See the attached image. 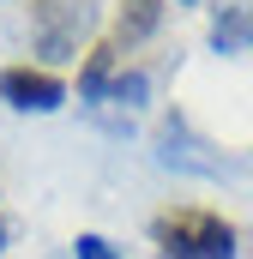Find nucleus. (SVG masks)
<instances>
[{
	"label": "nucleus",
	"instance_id": "nucleus-2",
	"mask_svg": "<svg viewBox=\"0 0 253 259\" xmlns=\"http://www.w3.org/2000/svg\"><path fill=\"white\" fill-rule=\"evenodd\" d=\"M0 103L18 109V115H55V109H66V84L49 66H6L0 72Z\"/></svg>",
	"mask_w": 253,
	"mask_h": 259
},
{
	"label": "nucleus",
	"instance_id": "nucleus-4",
	"mask_svg": "<svg viewBox=\"0 0 253 259\" xmlns=\"http://www.w3.org/2000/svg\"><path fill=\"white\" fill-rule=\"evenodd\" d=\"M157 12H163L157 0H126V6H121V24H115V36H121V42L151 36V30H157Z\"/></svg>",
	"mask_w": 253,
	"mask_h": 259
},
{
	"label": "nucleus",
	"instance_id": "nucleus-3",
	"mask_svg": "<svg viewBox=\"0 0 253 259\" xmlns=\"http://www.w3.org/2000/svg\"><path fill=\"white\" fill-rule=\"evenodd\" d=\"M211 49L217 55H247L253 49V0H223L211 12Z\"/></svg>",
	"mask_w": 253,
	"mask_h": 259
},
{
	"label": "nucleus",
	"instance_id": "nucleus-6",
	"mask_svg": "<svg viewBox=\"0 0 253 259\" xmlns=\"http://www.w3.org/2000/svg\"><path fill=\"white\" fill-rule=\"evenodd\" d=\"M0 247H6V229H0Z\"/></svg>",
	"mask_w": 253,
	"mask_h": 259
},
{
	"label": "nucleus",
	"instance_id": "nucleus-1",
	"mask_svg": "<svg viewBox=\"0 0 253 259\" xmlns=\"http://www.w3.org/2000/svg\"><path fill=\"white\" fill-rule=\"evenodd\" d=\"M151 241H157V253L163 259H235V229L217 217V211H205V205H181V211H163L157 223H151Z\"/></svg>",
	"mask_w": 253,
	"mask_h": 259
},
{
	"label": "nucleus",
	"instance_id": "nucleus-7",
	"mask_svg": "<svg viewBox=\"0 0 253 259\" xmlns=\"http://www.w3.org/2000/svg\"><path fill=\"white\" fill-rule=\"evenodd\" d=\"M175 6H193V0H175Z\"/></svg>",
	"mask_w": 253,
	"mask_h": 259
},
{
	"label": "nucleus",
	"instance_id": "nucleus-5",
	"mask_svg": "<svg viewBox=\"0 0 253 259\" xmlns=\"http://www.w3.org/2000/svg\"><path fill=\"white\" fill-rule=\"evenodd\" d=\"M72 259H126V253H121V247H109L103 235H78V241H72Z\"/></svg>",
	"mask_w": 253,
	"mask_h": 259
}]
</instances>
